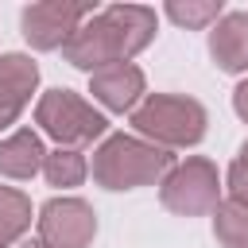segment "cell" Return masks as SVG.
Listing matches in <instances>:
<instances>
[{
	"label": "cell",
	"mask_w": 248,
	"mask_h": 248,
	"mask_svg": "<svg viewBox=\"0 0 248 248\" xmlns=\"http://www.w3.org/2000/svg\"><path fill=\"white\" fill-rule=\"evenodd\" d=\"M155 8L143 4H112L93 12L62 46L66 62L78 70H101L112 62H128L155 39Z\"/></svg>",
	"instance_id": "cell-1"
},
{
	"label": "cell",
	"mask_w": 248,
	"mask_h": 248,
	"mask_svg": "<svg viewBox=\"0 0 248 248\" xmlns=\"http://www.w3.org/2000/svg\"><path fill=\"white\" fill-rule=\"evenodd\" d=\"M205 124H209L205 105L194 101V97H178V93H147L132 108L136 136L155 143V147H163V151H178V147L202 143Z\"/></svg>",
	"instance_id": "cell-2"
},
{
	"label": "cell",
	"mask_w": 248,
	"mask_h": 248,
	"mask_svg": "<svg viewBox=\"0 0 248 248\" xmlns=\"http://www.w3.org/2000/svg\"><path fill=\"white\" fill-rule=\"evenodd\" d=\"M174 167V155L140 140V136H108L93 151V178L105 190H136V186H155L163 174Z\"/></svg>",
	"instance_id": "cell-3"
},
{
	"label": "cell",
	"mask_w": 248,
	"mask_h": 248,
	"mask_svg": "<svg viewBox=\"0 0 248 248\" xmlns=\"http://www.w3.org/2000/svg\"><path fill=\"white\" fill-rule=\"evenodd\" d=\"M35 124L58 147H70V151H81V147H89L93 140H101L108 132L105 112H97L74 89H46L35 105Z\"/></svg>",
	"instance_id": "cell-4"
},
{
	"label": "cell",
	"mask_w": 248,
	"mask_h": 248,
	"mask_svg": "<svg viewBox=\"0 0 248 248\" xmlns=\"http://www.w3.org/2000/svg\"><path fill=\"white\" fill-rule=\"evenodd\" d=\"M159 202L163 209L178 217H205L221 205V178L217 167L202 155H190L186 163H174L163 182H159Z\"/></svg>",
	"instance_id": "cell-5"
},
{
	"label": "cell",
	"mask_w": 248,
	"mask_h": 248,
	"mask_svg": "<svg viewBox=\"0 0 248 248\" xmlns=\"http://www.w3.org/2000/svg\"><path fill=\"white\" fill-rule=\"evenodd\" d=\"M89 16H93L89 0H39V4L23 8L19 27H23V39L35 50H58V46L70 43V35Z\"/></svg>",
	"instance_id": "cell-6"
},
{
	"label": "cell",
	"mask_w": 248,
	"mask_h": 248,
	"mask_svg": "<svg viewBox=\"0 0 248 248\" xmlns=\"http://www.w3.org/2000/svg\"><path fill=\"white\" fill-rule=\"evenodd\" d=\"M35 221L46 248H89L97 236V213L81 198H50Z\"/></svg>",
	"instance_id": "cell-7"
},
{
	"label": "cell",
	"mask_w": 248,
	"mask_h": 248,
	"mask_svg": "<svg viewBox=\"0 0 248 248\" xmlns=\"http://www.w3.org/2000/svg\"><path fill=\"white\" fill-rule=\"evenodd\" d=\"M143 85H147L143 70L132 62H112V66H101L89 74V93L108 112H132L143 101Z\"/></svg>",
	"instance_id": "cell-8"
},
{
	"label": "cell",
	"mask_w": 248,
	"mask_h": 248,
	"mask_svg": "<svg viewBox=\"0 0 248 248\" xmlns=\"http://www.w3.org/2000/svg\"><path fill=\"white\" fill-rule=\"evenodd\" d=\"M39 85V66L27 54H0V132L19 120Z\"/></svg>",
	"instance_id": "cell-9"
},
{
	"label": "cell",
	"mask_w": 248,
	"mask_h": 248,
	"mask_svg": "<svg viewBox=\"0 0 248 248\" xmlns=\"http://www.w3.org/2000/svg\"><path fill=\"white\" fill-rule=\"evenodd\" d=\"M209 54L225 74L248 70V12H225L209 31Z\"/></svg>",
	"instance_id": "cell-10"
},
{
	"label": "cell",
	"mask_w": 248,
	"mask_h": 248,
	"mask_svg": "<svg viewBox=\"0 0 248 248\" xmlns=\"http://www.w3.org/2000/svg\"><path fill=\"white\" fill-rule=\"evenodd\" d=\"M43 159H46V147L39 140V132L31 128H19L12 132L8 140H0V174L4 178H35L43 170Z\"/></svg>",
	"instance_id": "cell-11"
},
{
	"label": "cell",
	"mask_w": 248,
	"mask_h": 248,
	"mask_svg": "<svg viewBox=\"0 0 248 248\" xmlns=\"http://www.w3.org/2000/svg\"><path fill=\"white\" fill-rule=\"evenodd\" d=\"M27 229H31V198L12 186H0V244L8 248Z\"/></svg>",
	"instance_id": "cell-12"
},
{
	"label": "cell",
	"mask_w": 248,
	"mask_h": 248,
	"mask_svg": "<svg viewBox=\"0 0 248 248\" xmlns=\"http://www.w3.org/2000/svg\"><path fill=\"white\" fill-rule=\"evenodd\" d=\"M213 236L221 248H248V205L240 202H221L213 209Z\"/></svg>",
	"instance_id": "cell-13"
},
{
	"label": "cell",
	"mask_w": 248,
	"mask_h": 248,
	"mask_svg": "<svg viewBox=\"0 0 248 248\" xmlns=\"http://www.w3.org/2000/svg\"><path fill=\"white\" fill-rule=\"evenodd\" d=\"M85 170H89V167H85V155H81V151H70V147L46 151V159H43V174H46V182H50V186H62V190L81 186Z\"/></svg>",
	"instance_id": "cell-14"
},
{
	"label": "cell",
	"mask_w": 248,
	"mask_h": 248,
	"mask_svg": "<svg viewBox=\"0 0 248 248\" xmlns=\"http://www.w3.org/2000/svg\"><path fill=\"white\" fill-rule=\"evenodd\" d=\"M167 16H170L178 27L202 31V27H213V23L225 16V4H221V0H170V4H167Z\"/></svg>",
	"instance_id": "cell-15"
},
{
	"label": "cell",
	"mask_w": 248,
	"mask_h": 248,
	"mask_svg": "<svg viewBox=\"0 0 248 248\" xmlns=\"http://www.w3.org/2000/svg\"><path fill=\"white\" fill-rule=\"evenodd\" d=\"M225 186H229V198H232V202L248 205V163L232 159V167H229V174H225Z\"/></svg>",
	"instance_id": "cell-16"
},
{
	"label": "cell",
	"mask_w": 248,
	"mask_h": 248,
	"mask_svg": "<svg viewBox=\"0 0 248 248\" xmlns=\"http://www.w3.org/2000/svg\"><path fill=\"white\" fill-rule=\"evenodd\" d=\"M232 108H236V116L248 124V78H244V81L232 89Z\"/></svg>",
	"instance_id": "cell-17"
},
{
	"label": "cell",
	"mask_w": 248,
	"mask_h": 248,
	"mask_svg": "<svg viewBox=\"0 0 248 248\" xmlns=\"http://www.w3.org/2000/svg\"><path fill=\"white\" fill-rule=\"evenodd\" d=\"M236 159H240V163H248V140L240 143V155H236Z\"/></svg>",
	"instance_id": "cell-18"
},
{
	"label": "cell",
	"mask_w": 248,
	"mask_h": 248,
	"mask_svg": "<svg viewBox=\"0 0 248 248\" xmlns=\"http://www.w3.org/2000/svg\"><path fill=\"white\" fill-rule=\"evenodd\" d=\"M19 248H46V244H43V240H23Z\"/></svg>",
	"instance_id": "cell-19"
},
{
	"label": "cell",
	"mask_w": 248,
	"mask_h": 248,
	"mask_svg": "<svg viewBox=\"0 0 248 248\" xmlns=\"http://www.w3.org/2000/svg\"><path fill=\"white\" fill-rule=\"evenodd\" d=\"M0 248H4V244H0Z\"/></svg>",
	"instance_id": "cell-20"
}]
</instances>
